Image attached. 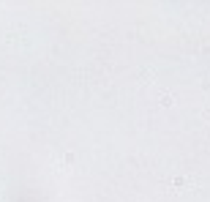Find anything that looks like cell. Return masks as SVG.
I'll return each instance as SVG.
<instances>
[{
  "instance_id": "6da1fadb",
  "label": "cell",
  "mask_w": 210,
  "mask_h": 202,
  "mask_svg": "<svg viewBox=\"0 0 210 202\" xmlns=\"http://www.w3.org/2000/svg\"><path fill=\"white\" fill-rule=\"evenodd\" d=\"M186 183H188V180H186V178H175V186H177V188H183Z\"/></svg>"
}]
</instances>
